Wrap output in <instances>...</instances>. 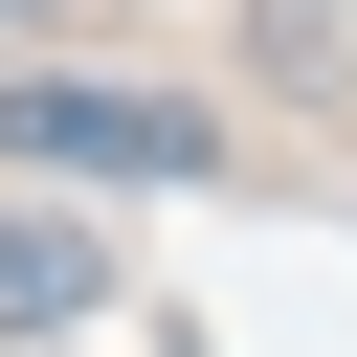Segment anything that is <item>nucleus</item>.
<instances>
[{
	"label": "nucleus",
	"instance_id": "f257e3e1",
	"mask_svg": "<svg viewBox=\"0 0 357 357\" xmlns=\"http://www.w3.org/2000/svg\"><path fill=\"white\" fill-rule=\"evenodd\" d=\"M0 156L22 178H223V112L201 89H89V67H0Z\"/></svg>",
	"mask_w": 357,
	"mask_h": 357
},
{
	"label": "nucleus",
	"instance_id": "f03ea898",
	"mask_svg": "<svg viewBox=\"0 0 357 357\" xmlns=\"http://www.w3.org/2000/svg\"><path fill=\"white\" fill-rule=\"evenodd\" d=\"M112 312V245L67 223V201H0V357H45V335H89Z\"/></svg>",
	"mask_w": 357,
	"mask_h": 357
},
{
	"label": "nucleus",
	"instance_id": "20e7f679",
	"mask_svg": "<svg viewBox=\"0 0 357 357\" xmlns=\"http://www.w3.org/2000/svg\"><path fill=\"white\" fill-rule=\"evenodd\" d=\"M335 67H357V0H335Z\"/></svg>",
	"mask_w": 357,
	"mask_h": 357
},
{
	"label": "nucleus",
	"instance_id": "7ed1b4c3",
	"mask_svg": "<svg viewBox=\"0 0 357 357\" xmlns=\"http://www.w3.org/2000/svg\"><path fill=\"white\" fill-rule=\"evenodd\" d=\"M45 22H67V0H0V67H45Z\"/></svg>",
	"mask_w": 357,
	"mask_h": 357
}]
</instances>
